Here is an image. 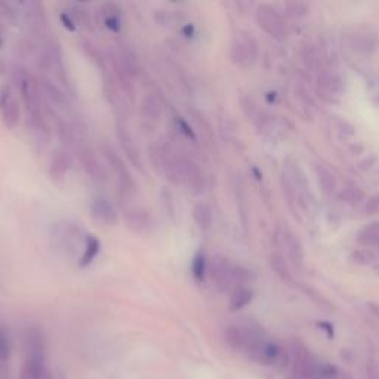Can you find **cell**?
<instances>
[{"mask_svg": "<svg viewBox=\"0 0 379 379\" xmlns=\"http://www.w3.org/2000/svg\"><path fill=\"white\" fill-rule=\"evenodd\" d=\"M101 13L104 17V24L107 29L117 33L120 30V8L116 4H104L101 6Z\"/></svg>", "mask_w": 379, "mask_h": 379, "instance_id": "obj_24", "label": "cell"}, {"mask_svg": "<svg viewBox=\"0 0 379 379\" xmlns=\"http://www.w3.org/2000/svg\"><path fill=\"white\" fill-rule=\"evenodd\" d=\"M175 126H176V129L179 131V134H181L182 136H186V138H188V139H195L194 131L190 128V124H188L184 119L175 117Z\"/></svg>", "mask_w": 379, "mask_h": 379, "instance_id": "obj_36", "label": "cell"}, {"mask_svg": "<svg viewBox=\"0 0 379 379\" xmlns=\"http://www.w3.org/2000/svg\"><path fill=\"white\" fill-rule=\"evenodd\" d=\"M252 300H254V292L248 286H237L231 290L230 297V310L231 311H240L245 307H248Z\"/></svg>", "mask_w": 379, "mask_h": 379, "instance_id": "obj_21", "label": "cell"}, {"mask_svg": "<svg viewBox=\"0 0 379 379\" xmlns=\"http://www.w3.org/2000/svg\"><path fill=\"white\" fill-rule=\"evenodd\" d=\"M280 186H282L283 194H285L286 202H288V207L292 212V215L298 221H301L300 214H298V190L295 188L292 181L289 179V176L285 172H282V175H280Z\"/></svg>", "mask_w": 379, "mask_h": 379, "instance_id": "obj_20", "label": "cell"}, {"mask_svg": "<svg viewBox=\"0 0 379 379\" xmlns=\"http://www.w3.org/2000/svg\"><path fill=\"white\" fill-rule=\"evenodd\" d=\"M101 250V243L98 238L92 234H88L86 237V243H85V248H83V252H82V257L79 259V265L82 266H88L92 264V261L96 258V255L100 254Z\"/></svg>", "mask_w": 379, "mask_h": 379, "instance_id": "obj_26", "label": "cell"}, {"mask_svg": "<svg viewBox=\"0 0 379 379\" xmlns=\"http://www.w3.org/2000/svg\"><path fill=\"white\" fill-rule=\"evenodd\" d=\"M0 46H2V37H0Z\"/></svg>", "mask_w": 379, "mask_h": 379, "instance_id": "obj_41", "label": "cell"}, {"mask_svg": "<svg viewBox=\"0 0 379 379\" xmlns=\"http://www.w3.org/2000/svg\"><path fill=\"white\" fill-rule=\"evenodd\" d=\"M316 174H317V179H319V186L321 188V193L325 195H332L336 191V179L332 175V172L329 169H326L325 166H316Z\"/></svg>", "mask_w": 379, "mask_h": 379, "instance_id": "obj_28", "label": "cell"}, {"mask_svg": "<svg viewBox=\"0 0 379 379\" xmlns=\"http://www.w3.org/2000/svg\"><path fill=\"white\" fill-rule=\"evenodd\" d=\"M349 261L357 265H371L376 261V257L371 249H357L349 255Z\"/></svg>", "mask_w": 379, "mask_h": 379, "instance_id": "obj_32", "label": "cell"}, {"mask_svg": "<svg viewBox=\"0 0 379 379\" xmlns=\"http://www.w3.org/2000/svg\"><path fill=\"white\" fill-rule=\"evenodd\" d=\"M124 224L135 234H147L153 227V218L147 209L132 206L123 212Z\"/></svg>", "mask_w": 379, "mask_h": 379, "instance_id": "obj_13", "label": "cell"}, {"mask_svg": "<svg viewBox=\"0 0 379 379\" xmlns=\"http://www.w3.org/2000/svg\"><path fill=\"white\" fill-rule=\"evenodd\" d=\"M79 159L82 163V167L85 169L88 176L96 182H103L105 181V169L103 165L98 160L96 154L88 148V147H79Z\"/></svg>", "mask_w": 379, "mask_h": 379, "instance_id": "obj_17", "label": "cell"}, {"mask_svg": "<svg viewBox=\"0 0 379 379\" xmlns=\"http://www.w3.org/2000/svg\"><path fill=\"white\" fill-rule=\"evenodd\" d=\"M72 169V159L65 151L55 153L49 163V176L52 181H64L67 174Z\"/></svg>", "mask_w": 379, "mask_h": 379, "instance_id": "obj_19", "label": "cell"}, {"mask_svg": "<svg viewBox=\"0 0 379 379\" xmlns=\"http://www.w3.org/2000/svg\"><path fill=\"white\" fill-rule=\"evenodd\" d=\"M21 379H53L48 368L46 342L39 329H32L25 335Z\"/></svg>", "mask_w": 379, "mask_h": 379, "instance_id": "obj_1", "label": "cell"}, {"mask_svg": "<svg viewBox=\"0 0 379 379\" xmlns=\"http://www.w3.org/2000/svg\"><path fill=\"white\" fill-rule=\"evenodd\" d=\"M151 162L158 172L174 184H181V156L166 144H154L151 147Z\"/></svg>", "mask_w": 379, "mask_h": 379, "instance_id": "obj_3", "label": "cell"}, {"mask_svg": "<svg viewBox=\"0 0 379 379\" xmlns=\"http://www.w3.org/2000/svg\"><path fill=\"white\" fill-rule=\"evenodd\" d=\"M207 266H209V259L206 254L203 250L198 252V254L194 255L193 264H191V273H193L194 280H198L199 283L205 282L207 277Z\"/></svg>", "mask_w": 379, "mask_h": 379, "instance_id": "obj_29", "label": "cell"}, {"mask_svg": "<svg viewBox=\"0 0 379 379\" xmlns=\"http://www.w3.org/2000/svg\"><path fill=\"white\" fill-rule=\"evenodd\" d=\"M103 153H104L105 160L110 166L111 172H113V175L116 178V184H117V188H119V193H120L122 198L123 199L134 198V194L136 191L135 181H134L128 167H126L124 162L122 160V158L115 150H111L108 147H103Z\"/></svg>", "mask_w": 379, "mask_h": 379, "instance_id": "obj_6", "label": "cell"}, {"mask_svg": "<svg viewBox=\"0 0 379 379\" xmlns=\"http://www.w3.org/2000/svg\"><path fill=\"white\" fill-rule=\"evenodd\" d=\"M234 271L236 265L226 257L214 255L209 259L207 277L212 280L214 285L221 290H233L236 288Z\"/></svg>", "mask_w": 379, "mask_h": 379, "instance_id": "obj_7", "label": "cell"}, {"mask_svg": "<svg viewBox=\"0 0 379 379\" xmlns=\"http://www.w3.org/2000/svg\"><path fill=\"white\" fill-rule=\"evenodd\" d=\"M224 338H226V342L238 353L246 354L249 359L257 361L261 349L264 345L269 341V338L264 335V332L252 325H231L226 329V333H224Z\"/></svg>", "mask_w": 379, "mask_h": 379, "instance_id": "obj_2", "label": "cell"}, {"mask_svg": "<svg viewBox=\"0 0 379 379\" xmlns=\"http://www.w3.org/2000/svg\"><path fill=\"white\" fill-rule=\"evenodd\" d=\"M11 357V340L5 326L0 325V366H5Z\"/></svg>", "mask_w": 379, "mask_h": 379, "instance_id": "obj_31", "label": "cell"}, {"mask_svg": "<svg viewBox=\"0 0 379 379\" xmlns=\"http://www.w3.org/2000/svg\"><path fill=\"white\" fill-rule=\"evenodd\" d=\"M357 242L364 248L379 246V221L364 226L357 236Z\"/></svg>", "mask_w": 379, "mask_h": 379, "instance_id": "obj_25", "label": "cell"}, {"mask_svg": "<svg viewBox=\"0 0 379 379\" xmlns=\"http://www.w3.org/2000/svg\"><path fill=\"white\" fill-rule=\"evenodd\" d=\"M58 136L65 147H77L75 129L65 120H60L57 126Z\"/></svg>", "mask_w": 379, "mask_h": 379, "instance_id": "obj_30", "label": "cell"}, {"mask_svg": "<svg viewBox=\"0 0 379 379\" xmlns=\"http://www.w3.org/2000/svg\"><path fill=\"white\" fill-rule=\"evenodd\" d=\"M91 215L96 224L104 227H111L117 222L116 209L105 198H96L92 200Z\"/></svg>", "mask_w": 379, "mask_h": 379, "instance_id": "obj_16", "label": "cell"}, {"mask_svg": "<svg viewBox=\"0 0 379 379\" xmlns=\"http://www.w3.org/2000/svg\"><path fill=\"white\" fill-rule=\"evenodd\" d=\"M0 119L8 129H15L21 120V110L9 86L0 89Z\"/></svg>", "mask_w": 379, "mask_h": 379, "instance_id": "obj_11", "label": "cell"}, {"mask_svg": "<svg viewBox=\"0 0 379 379\" xmlns=\"http://www.w3.org/2000/svg\"><path fill=\"white\" fill-rule=\"evenodd\" d=\"M368 307H369V310H371V313L379 320V304H375V302H369L368 304Z\"/></svg>", "mask_w": 379, "mask_h": 379, "instance_id": "obj_40", "label": "cell"}, {"mask_svg": "<svg viewBox=\"0 0 379 379\" xmlns=\"http://www.w3.org/2000/svg\"><path fill=\"white\" fill-rule=\"evenodd\" d=\"M255 20L261 29L276 40H285L289 34L285 18L273 5L261 4L255 9Z\"/></svg>", "mask_w": 379, "mask_h": 379, "instance_id": "obj_5", "label": "cell"}, {"mask_svg": "<svg viewBox=\"0 0 379 379\" xmlns=\"http://www.w3.org/2000/svg\"><path fill=\"white\" fill-rule=\"evenodd\" d=\"M366 378L368 379H379V368L373 359L366 363Z\"/></svg>", "mask_w": 379, "mask_h": 379, "instance_id": "obj_38", "label": "cell"}, {"mask_svg": "<svg viewBox=\"0 0 379 379\" xmlns=\"http://www.w3.org/2000/svg\"><path fill=\"white\" fill-rule=\"evenodd\" d=\"M285 9L286 15L290 18H302L307 17L308 12H310V8L304 2H288L285 5Z\"/></svg>", "mask_w": 379, "mask_h": 379, "instance_id": "obj_34", "label": "cell"}, {"mask_svg": "<svg viewBox=\"0 0 379 379\" xmlns=\"http://www.w3.org/2000/svg\"><path fill=\"white\" fill-rule=\"evenodd\" d=\"M276 240L278 246H282L285 249L288 261L293 269L298 271L302 270L305 255H304V248H302V243L300 242V238L295 236L289 229L285 227L283 230H280V233H277Z\"/></svg>", "mask_w": 379, "mask_h": 379, "instance_id": "obj_9", "label": "cell"}, {"mask_svg": "<svg viewBox=\"0 0 379 379\" xmlns=\"http://www.w3.org/2000/svg\"><path fill=\"white\" fill-rule=\"evenodd\" d=\"M193 219L195 224H198V227L200 230L207 231L210 227H212V222H214L212 209H210V206L206 203H198L193 207Z\"/></svg>", "mask_w": 379, "mask_h": 379, "instance_id": "obj_23", "label": "cell"}, {"mask_svg": "<svg viewBox=\"0 0 379 379\" xmlns=\"http://www.w3.org/2000/svg\"><path fill=\"white\" fill-rule=\"evenodd\" d=\"M257 41L248 33H237L230 45V58L236 65L249 67L257 60Z\"/></svg>", "mask_w": 379, "mask_h": 379, "instance_id": "obj_8", "label": "cell"}, {"mask_svg": "<svg viewBox=\"0 0 379 379\" xmlns=\"http://www.w3.org/2000/svg\"><path fill=\"white\" fill-rule=\"evenodd\" d=\"M163 116V101L158 94L148 92L143 98L141 108H139V119L146 131L156 129L160 119Z\"/></svg>", "mask_w": 379, "mask_h": 379, "instance_id": "obj_10", "label": "cell"}, {"mask_svg": "<svg viewBox=\"0 0 379 379\" xmlns=\"http://www.w3.org/2000/svg\"><path fill=\"white\" fill-rule=\"evenodd\" d=\"M61 21L64 23V27H67L68 30L75 32L76 30V25H75V21L70 20V17L67 15V13H61Z\"/></svg>", "mask_w": 379, "mask_h": 379, "instance_id": "obj_39", "label": "cell"}, {"mask_svg": "<svg viewBox=\"0 0 379 379\" xmlns=\"http://www.w3.org/2000/svg\"><path fill=\"white\" fill-rule=\"evenodd\" d=\"M240 105H242V111L248 117V120L254 124L259 132L271 134V120H270L269 115H266L265 111L254 100H252V98L245 96L243 100L240 101Z\"/></svg>", "mask_w": 379, "mask_h": 379, "instance_id": "obj_14", "label": "cell"}, {"mask_svg": "<svg viewBox=\"0 0 379 379\" xmlns=\"http://www.w3.org/2000/svg\"><path fill=\"white\" fill-rule=\"evenodd\" d=\"M117 138H119V143L126 154V158H128V160L135 166L138 167L139 171H143V160H141V154H139V150L134 141L132 135L128 132V129L123 128V126H119L117 128Z\"/></svg>", "mask_w": 379, "mask_h": 379, "instance_id": "obj_18", "label": "cell"}, {"mask_svg": "<svg viewBox=\"0 0 379 379\" xmlns=\"http://www.w3.org/2000/svg\"><path fill=\"white\" fill-rule=\"evenodd\" d=\"M363 198H364V194L359 188H345L341 193V199H344L348 203H353V205L360 203L363 200Z\"/></svg>", "mask_w": 379, "mask_h": 379, "instance_id": "obj_35", "label": "cell"}, {"mask_svg": "<svg viewBox=\"0 0 379 379\" xmlns=\"http://www.w3.org/2000/svg\"><path fill=\"white\" fill-rule=\"evenodd\" d=\"M341 375L340 369L332 363L317 361V376L319 379H338Z\"/></svg>", "mask_w": 379, "mask_h": 379, "instance_id": "obj_33", "label": "cell"}, {"mask_svg": "<svg viewBox=\"0 0 379 379\" xmlns=\"http://www.w3.org/2000/svg\"><path fill=\"white\" fill-rule=\"evenodd\" d=\"M317 92L328 103H336L344 94V80L333 72H320L317 76Z\"/></svg>", "mask_w": 379, "mask_h": 379, "instance_id": "obj_12", "label": "cell"}, {"mask_svg": "<svg viewBox=\"0 0 379 379\" xmlns=\"http://www.w3.org/2000/svg\"><path fill=\"white\" fill-rule=\"evenodd\" d=\"M290 357L292 371L288 379H319L317 360L310 354V351L300 340H292Z\"/></svg>", "mask_w": 379, "mask_h": 379, "instance_id": "obj_4", "label": "cell"}, {"mask_svg": "<svg viewBox=\"0 0 379 379\" xmlns=\"http://www.w3.org/2000/svg\"><path fill=\"white\" fill-rule=\"evenodd\" d=\"M270 266H271V270L274 271V274L280 280H283V282H286V283L293 282V276H292V271H290V266H289V264H288V261L285 259L283 255L273 254L270 257Z\"/></svg>", "mask_w": 379, "mask_h": 379, "instance_id": "obj_27", "label": "cell"}, {"mask_svg": "<svg viewBox=\"0 0 379 379\" xmlns=\"http://www.w3.org/2000/svg\"><path fill=\"white\" fill-rule=\"evenodd\" d=\"M364 212L372 217L379 215V194H375L368 199L366 206H364Z\"/></svg>", "mask_w": 379, "mask_h": 379, "instance_id": "obj_37", "label": "cell"}, {"mask_svg": "<svg viewBox=\"0 0 379 379\" xmlns=\"http://www.w3.org/2000/svg\"><path fill=\"white\" fill-rule=\"evenodd\" d=\"M181 184L187 186L193 193H200L205 184L200 167L184 154L181 156Z\"/></svg>", "mask_w": 379, "mask_h": 379, "instance_id": "obj_15", "label": "cell"}, {"mask_svg": "<svg viewBox=\"0 0 379 379\" xmlns=\"http://www.w3.org/2000/svg\"><path fill=\"white\" fill-rule=\"evenodd\" d=\"M349 45L356 52L371 53L376 48V39L369 33H354L353 36H349Z\"/></svg>", "mask_w": 379, "mask_h": 379, "instance_id": "obj_22", "label": "cell"}]
</instances>
